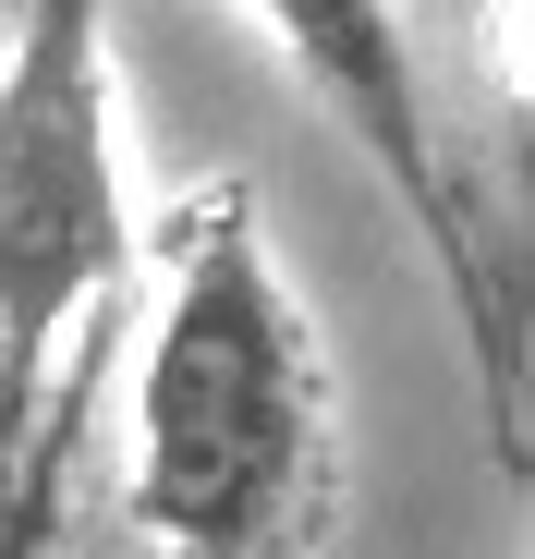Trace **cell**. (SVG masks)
<instances>
[{"label":"cell","mask_w":535,"mask_h":559,"mask_svg":"<svg viewBox=\"0 0 535 559\" xmlns=\"http://www.w3.org/2000/svg\"><path fill=\"white\" fill-rule=\"evenodd\" d=\"M158 305L122 378V535L134 559H329L353 462L329 341L268 255L243 182L146 219Z\"/></svg>","instance_id":"1"},{"label":"cell","mask_w":535,"mask_h":559,"mask_svg":"<svg viewBox=\"0 0 535 559\" xmlns=\"http://www.w3.org/2000/svg\"><path fill=\"white\" fill-rule=\"evenodd\" d=\"M134 255L146 219L122 182L110 0H25L0 49V390L25 414L73 390V329L122 305Z\"/></svg>","instance_id":"2"},{"label":"cell","mask_w":535,"mask_h":559,"mask_svg":"<svg viewBox=\"0 0 535 559\" xmlns=\"http://www.w3.org/2000/svg\"><path fill=\"white\" fill-rule=\"evenodd\" d=\"M243 13L268 25V49L305 73V98L366 146V170L390 182V207L414 219L438 293H451V317H463V341H475L487 438H499V462L523 475V462H535V450H523V329H511V293H499L487 207H475L451 134H438V110H426V73H414L402 13H390V0H243Z\"/></svg>","instance_id":"3"},{"label":"cell","mask_w":535,"mask_h":559,"mask_svg":"<svg viewBox=\"0 0 535 559\" xmlns=\"http://www.w3.org/2000/svg\"><path fill=\"white\" fill-rule=\"evenodd\" d=\"M475 98L499 134V219H511V317L535 341V0H475Z\"/></svg>","instance_id":"4"},{"label":"cell","mask_w":535,"mask_h":559,"mask_svg":"<svg viewBox=\"0 0 535 559\" xmlns=\"http://www.w3.org/2000/svg\"><path fill=\"white\" fill-rule=\"evenodd\" d=\"M0 559H61V499H37V511H0Z\"/></svg>","instance_id":"5"}]
</instances>
